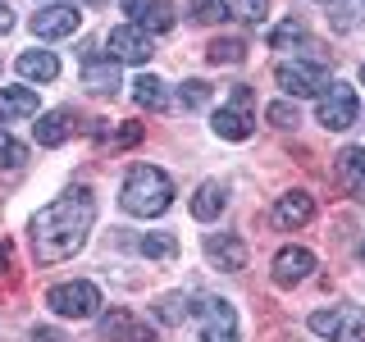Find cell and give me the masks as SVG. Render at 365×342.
I'll list each match as a JSON object with an SVG mask.
<instances>
[{
    "instance_id": "cell-1",
    "label": "cell",
    "mask_w": 365,
    "mask_h": 342,
    "mask_svg": "<svg viewBox=\"0 0 365 342\" xmlns=\"http://www.w3.org/2000/svg\"><path fill=\"white\" fill-rule=\"evenodd\" d=\"M91 224H96V197L87 187H73L60 201L41 205L28 224V242H32L37 265H60V260L78 256L87 233H91Z\"/></svg>"
},
{
    "instance_id": "cell-2",
    "label": "cell",
    "mask_w": 365,
    "mask_h": 342,
    "mask_svg": "<svg viewBox=\"0 0 365 342\" xmlns=\"http://www.w3.org/2000/svg\"><path fill=\"white\" fill-rule=\"evenodd\" d=\"M119 205L137 219H155V214H165L174 205V178L155 165H133L119 187Z\"/></svg>"
},
{
    "instance_id": "cell-3",
    "label": "cell",
    "mask_w": 365,
    "mask_h": 342,
    "mask_svg": "<svg viewBox=\"0 0 365 342\" xmlns=\"http://www.w3.org/2000/svg\"><path fill=\"white\" fill-rule=\"evenodd\" d=\"M311 333L329 338V342H365V311L361 306H329V311H315L311 319Z\"/></svg>"
},
{
    "instance_id": "cell-4",
    "label": "cell",
    "mask_w": 365,
    "mask_h": 342,
    "mask_svg": "<svg viewBox=\"0 0 365 342\" xmlns=\"http://www.w3.org/2000/svg\"><path fill=\"white\" fill-rule=\"evenodd\" d=\"M46 306H51L60 319H91L101 311V288L87 279H73V283H55L46 292Z\"/></svg>"
},
{
    "instance_id": "cell-5",
    "label": "cell",
    "mask_w": 365,
    "mask_h": 342,
    "mask_svg": "<svg viewBox=\"0 0 365 342\" xmlns=\"http://www.w3.org/2000/svg\"><path fill=\"white\" fill-rule=\"evenodd\" d=\"M274 83H279L288 96H324L329 87V68L319 60H283L274 68Z\"/></svg>"
},
{
    "instance_id": "cell-6",
    "label": "cell",
    "mask_w": 365,
    "mask_h": 342,
    "mask_svg": "<svg viewBox=\"0 0 365 342\" xmlns=\"http://www.w3.org/2000/svg\"><path fill=\"white\" fill-rule=\"evenodd\" d=\"M192 315H197V324H201V342H237L233 301H224V296H197Z\"/></svg>"
},
{
    "instance_id": "cell-7",
    "label": "cell",
    "mask_w": 365,
    "mask_h": 342,
    "mask_svg": "<svg viewBox=\"0 0 365 342\" xmlns=\"http://www.w3.org/2000/svg\"><path fill=\"white\" fill-rule=\"evenodd\" d=\"M210 128L220 137H228V142H247V137L256 133V119H251V87H242V83L233 87V100L215 110Z\"/></svg>"
},
{
    "instance_id": "cell-8",
    "label": "cell",
    "mask_w": 365,
    "mask_h": 342,
    "mask_svg": "<svg viewBox=\"0 0 365 342\" xmlns=\"http://www.w3.org/2000/svg\"><path fill=\"white\" fill-rule=\"evenodd\" d=\"M356 114H361V100H356V87H347V83H334L319 96V123H324L329 133H347L351 123H356Z\"/></svg>"
},
{
    "instance_id": "cell-9",
    "label": "cell",
    "mask_w": 365,
    "mask_h": 342,
    "mask_svg": "<svg viewBox=\"0 0 365 342\" xmlns=\"http://www.w3.org/2000/svg\"><path fill=\"white\" fill-rule=\"evenodd\" d=\"M78 28H83V9L78 5H46L32 14V37H41V41L73 37Z\"/></svg>"
},
{
    "instance_id": "cell-10",
    "label": "cell",
    "mask_w": 365,
    "mask_h": 342,
    "mask_svg": "<svg viewBox=\"0 0 365 342\" xmlns=\"http://www.w3.org/2000/svg\"><path fill=\"white\" fill-rule=\"evenodd\" d=\"M106 46H110V60H119V64H146V60L155 55L151 37H146L142 28H133V23H123V28H110Z\"/></svg>"
},
{
    "instance_id": "cell-11",
    "label": "cell",
    "mask_w": 365,
    "mask_h": 342,
    "mask_svg": "<svg viewBox=\"0 0 365 342\" xmlns=\"http://www.w3.org/2000/svg\"><path fill=\"white\" fill-rule=\"evenodd\" d=\"M205 260L224 274H237L247 265V242L237 233H205Z\"/></svg>"
},
{
    "instance_id": "cell-12",
    "label": "cell",
    "mask_w": 365,
    "mask_h": 342,
    "mask_svg": "<svg viewBox=\"0 0 365 342\" xmlns=\"http://www.w3.org/2000/svg\"><path fill=\"white\" fill-rule=\"evenodd\" d=\"M123 14L142 32H169L174 28V0H123Z\"/></svg>"
},
{
    "instance_id": "cell-13",
    "label": "cell",
    "mask_w": 365,
    "mask_h": 342,
    "mask_svg": "<svg viewBox=\"0 0 365 342\" xmlns=\"http://www.w3.org/2000/svg\"><path fill=\"white\" fill-rule=\"evenodd\" d=\"M101 338L106 342H155L151 328H146L133 311H123V306H114L110 315H101Z\"/></svg>"
},
{
    "instance_id": "cell-14",
    "label": "cell",
    "mask_w": 365,
    "mask_h": 342,
    "mask_svg": "<svg viewBox=\"0 0 365 342\" xmlns=\"http://www.w3.org/2000/svg\"><path fill=\"white\" fill-rule=\"evenodd\" d=\"M311 269H315V256L306 247H283L274 256V283L279 288H297L302 279H311Z\"/></svg>"
},
{
    "instance_id": "cell-15",
    "label": "cell",
    "mask_w": 365,
    "mask_h": 342,
    "mask_svg": "<svg viewBox=\"0 0 365 342\" xmlns=\"http://www.w3.org/2000/svg\"><path fill=\"white\" fill-rule=\"evenodd\" d=\"M315 219V201L311 192H283L279 201H274V224L288 233V228H306Z\"/></svg>"
},
{
    "instance_id": "cell-16",
    "label": "cell",
    "mask_w": 365,
    "mask_h": 342,
    "mask_svg": "<svg viewBox=\"0 0 365 342\" xmlns=\"http://www.w3.org/2000/svg\"><path fill=\"white\" fill-rule=\"evenodd\" d=\"M338 182L347 197L365 201V146H342L338 151Z\"/></svg>"
},
{
    "instance_id": "cell-17",
    "label": "cell",
    "mask_w": 365,
    "mask_h": 342,
    "mask_svg": "<svg viewBox=\"0 0 365 342\" xmlns=\"http://www.w3.org/2000/svg\"><path fill=\"white\" fill-rule=\"evenodd\" d=\"M37 114V91L32 87H0V123H19Z\"/></svg>"
},
{
    "instance_id": "cell-18",
    "label": "cell",
    "mask_w": 365,
    "mask_h": 342,
    "mask_svg": "<svg viewBox=\"0 0 365 342\" xmlns=\"http://www.w3.org/2000/svg\"><path fill=\"white\" fill-rule=\"evenodd\" d=\"M83 87L96 96H114L119 91V60H87L83 64Z\"/></svg>"
},
{
    "instance_id": "cell-19",
    "label": "cell",
    "mask_w": 365,
    "mask_h": 342,
    "mask_svg": "<svg viewBox=\"0 0 365 342\" xmlns=\"http://www.w3.org/2000/svg\"><path fill=\"white\" fill-rule=\"evenodd\" d=\"M224 205H228V192H224V182H201L197 187V197H192V219H201V224H210V219H220L224 214Z\"/></svg>"
},
{
    "instance_id": "cell-20",
    "label": "cell",
    "mask_w": 365,
    "mask_h": 342,
    "mask_svg": "<svg viewBox=\"0 0 365 342\" xmlns=\"http://www.w3.org/2000/svg\"><path fill=\"white\" fill-rule=\"evenodd\" d=\"M32 128H37V146H64L68 137H73V114H68V110H51V114H41Z\"/></svg>"
},
{
    "instance_id": "cell-21",
    "label": "cell",
    "mask_w": 365,
    "mask_h": 342,
    "mask_svg": "<svg viewBox=\"0 0 365 342\" xmlns=\"http://www.w3.org/2000/svg\"><path fill=\"white\" fill-rule=\"evenodd\" d=\"M19 73L28 78V83H55V78H60V60H55L51 51H23Z\"/></svg>"
},
{
    "instance_id": "cell-22",
    "label": "cell",
    "mask_w": 365,
    "mask_h": 342,
    "mask_svg": "<svg viewBox=\"0 0 365 342\" xmlns=\"http://www.w3.org/2000/svg\"><path fill=\"white\" fill-rule=\"evenodd\" d=\"M133 251H142L146 260H178V237L174 233H142V237H128Z\"/></svg>"
},
{
    "instance_id": "cell-23",
    "label": "cell",
    "mask_w": 365,
    "mask_h": 342,
    "mask_svg": "<svg viewBox=\"0 0 365 342\" xmlns=\"http://www.w3.org/2000/svg\"><path fill=\"white\" fill-rule=\"evenodd\" d=\"M133 100H137L142 110H165V105H169V91H165V83H160L155 73H142V78L133 83Z\"/></svg>"
},
{
    "instance_id": "cell-24",
    "label": "cell",
    "mask_w": 365,
    "mask_h": 342,
    "mask_svg": "<svg viewBox=\"0 0 365 342\" xmlns=\"http://www.w3.org/2000/svg\"><path fill=\"white\" fill-rule=\"evenodd\" d=\"M192 301H197V296H182V292L160 296V301H155V319H160V324H182V319L192 315Z\"/></svg>"
},
{
    "instance_id": "cell-25",
    "label": "cell",
    "mask_w": 365,
    "mask_h": 342,
    "mask_svg": "<svg viewBox=\"0 0 365 342\" xmlns=\"http://www.w3.org/2000/svg\"><path fill=\"white\" fill-rule=\"evenodd\" d=\"M269 46H274V51H288V46H302V51H315V46H311V37H306V28H302L297 19L279 23V28L269 32Z\"/></svg>"
},
{
    "instance_id": "cell-26",
    "label": "cell",
    "mask_w": 365,
    "mask_h": 342,
    "mask_svg": "<svg viewBox=\"0 0 365 342\" xmlns=\"http://www.w3.org/2000/svg\"><path fill=\"white\" fill-rule=\"evenodd\" d=\"M205 60H210V64H242V60H247V41H237V37H220V41H210Z\"/></svg>"
},
{
    "instance_id": "cell-27",
    "label": "cell",
    "mask_w": 365,
    "mask_h": 342,
    "mask_svg": "<svg viewBox=\"0 0 365 342\" xmlns=\"http://www.w3.org/2000/svg\"><path fill=\"white\" fill-rule=\"evenodd\" d=\"M23 160H28V146L23 142H14L5 128H0V169H19Z\"/></svg>"
},
{
    "instance_id": "cell-28",
    "label": "cell",
    "mask_w": 365,
    "mask_h": 342,
    "mask_svg": "<svg viewBox=\"0 0 365 342\" xmlns=\"http://www.w3.org/2000/svg\"><path fill=\"white\" fill-rule=\"evenodd\" d=\"M228 14H233L228 0H192V19H197V23H220Z\"/></svg>"
},
{
    "instance_id": "cell-29",
    "label": "cell",
    "mask_w": 365,
    "mask_h": 342,
    "mask_svg": "<svg viewBox=\"0 0 365 342\" xmlns=\"http://www.w3.org/2000/svg\"><path fill=\"white\" fill-rule=\"evenodd\" d=\"M178 100H182V110H201L205 100H210V87H205L201 78H187V83L178 87Z\"/></svg>"
},
{
    "instance_id": "cell-30",
    "label": "cell",
    "mask_w": 365,
    "mask_h": 342,
    "mask_svg": "<svg viewBox=\"0 0 365 342\" xmlns=\"http://www.w3.org/2000/svg\"><path fill=\"white\" fill-rule=\"evenodd\" d=\"M228 9H233L242 23H265L269 14V0H228Z\"/></svg>"
},
{
    "instance_id": "cell-31",
    "label": "cell",
    "mask_w": 365,
    "mask_h": 342,
    "mask_svg": "<svg viewBox=\"0 0 365 342\" xmlns=\"http://www.w3.org/2000/svg\"><path fill=\"white\" fill-rule=\"evenodd\" d=\"M269 123H279V128H297V110L292 105H269Z\"/></svg>"
},
{
    "instance_id": "cell-32",
    "label": "cell",
    "mask_w": 365,
    "mask_h": 342,
    "mask_svg": "<svg viewBox=\"0 0 365 342\" xmlns=\"http://www.w3.org/2000/svg\"><path fill=\"white\" fill-rule=\"evenodd\" d=\"M351 14H356V0H342V5H338V19H334V23H338L342 32H347L351 23H356V19H351Z\"/></svg>"
},
{
    "instance_id": "cell-33",
    "label": "cell",
    "mask_w": 365,
    "mask_h": 342,
    "mask_svg": "<svg viewBox=\"0 0 365 342\" xmlns=\"http://www.w3.org/2000/svg\"><path fill=\"white\" fill-rule=\"evenodd\" d=\"M9 28H14V9H9V5H5V0H0V37H5V32H9Z\"/></svg>"
},
{
    "instance_id": "cell-34",
    "label": "cell",
    "mask_w": 365,
    "mask_h": 342,
    "mask_svg": "<svg viewBox=\"0 0 365 342\" xmlns=\"http://www.w3.org/2000/svg\"><path fill=\"white\" fill-rule=\"evenodd\" d=\"M32 342H60V333L55 328H32Z\"/></svg>"
},
{
    "instance_id": "cell-35",
    "label": "cell",
    "mask_w": 365,
    "mask_h": 342,
    "mask_svg": "<svg viewBox=\"0 0 365 342\" xmlns=\"http://www.w3.org/2000/svg\"><path fill=\"white\" fill-rule=\"evenodd\" d=\"M5 265H9V247L0 242V269H5Z\"/></svg>"
},
{
    "instance_id": "cell-36",
    "label": "cell",
    "mask_w": 365,
    "mask_h": 342,
    "mask_svg": "<svg viewBox=\"0 0 365 342\" xmlns=\"http://www.w3.org/2000/svg\"><path fill=\"white\" fill-rule=\"evenodd\" d=\"M361 265H365V237H361Z\"/></svg>"
},
{
    "instance_id": "cell-37",
    "label": "cell",
    "mask_w": 365,
    "mask_h": 342,
    "mask_svg": "<svg viewBox=\"0 0 365 342\" xmlns=\"http://www.w3.org/2000/svg\"><path fill=\"white\" fill-rule=\"evenodd\" d=\"M361 83H365V64H361Z\"/></svg>"
},
{
    "instance_id": "cell-38",
    "label": "cell",
    "mask_w": 365,
    "mask_h": 342,
    "mask_svg": "<svg viewBox=\"0 0 365 342\" xmlns=\"http://www.w3.org/2000/svg\"><path fill=\"white\" fill-rule=\"evenodd\" d=\"M91 5H101V0H91Z\"/></svg>"
}]
</instances>
